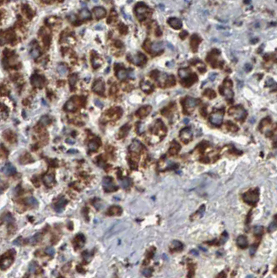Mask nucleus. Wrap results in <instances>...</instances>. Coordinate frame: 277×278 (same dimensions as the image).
<instances>
[{
	"instance_id": "obj_52",
	"label": "nucleus",
	"mask_w": 277,
	"mask_h": 278,
	"mask_svg": "<svg viewBox=\"0 0 277 278\" xmlns=\"http://www.w3.org/2000/svg\"><path fill=\"white\" fill-rule=\"evenodd\" d=\"M273 82H274V81H273L272 79H269L268 81H267V86H270V85H272Z\"/></svg>"
},
{
	"instance_id": "obj_44",
	"label": "nucleus",
	"mask_w": 277,
	"mask_h": 278,
	"mask_svg": "<svg viewBox=\"0 0 277 278\" xmlns=\"http://www.w3.org/2000/svg\"><path fill=\"white\" fill-rule=\"evenodd\" d=\"M276 229V222L274 221V222H273L270 225V227H269V231H270V232L274 231V230H275Z\"/></svg>"
},
{
	"instance_id": "obj_39",
	"label": "nucleus",
	"mask_w": 277,
	"mask_h": 278,
	"mask_svg": "<svg viewBox=\"0 0 277 278\" xmlns=\"http://www.w3.org/2000/svg\"><path fill=\"white\" fill-rule=\"evenodd\" d=\"M45 253L47 255L51 256V257H53L55 255V250L54 248L52 247H47L46 249H45Z\"/></svg>"
},
{
	"instance_id": "obj_53",
	"label": "nucleus",
	"mask_w": 277,
	"mask_h": 278,
	"mask_svg": "<svg viewBox=\"0 0 277 278\" xmlns=\"http://www.w3.org/2000/svg\"><path fill=\"white\" fill-rule=\"evenodd\" d=\"M183 35V39H184V38H185L186 37L187 35H188V33L186 32V31H183V32L181 33V34H180V35ZM180 37H181V36H180ZM181 37H182V36H181Z\"/></svg>"
},
{
	"instance_id": "obj_2",
	"label": "nucleus",
	"mask_w": 277,
	"mask_h": 278,
	"mask_svg": "<svg viewBox=\"0 0 277 278\" xmlns=\"http://www.w3.org/2000/svg\"><path fill=\"white\" fill-rule=\"evenodd\" d=\"M13 261V257L11 253H8L0 258V269L6 270L11 266Z\"/></svg>"
},
{
	"instance_id": "obj_5",
	"label": "nucleus",
	"mask_w": 277,
	"mask_h": 278,
	"mask_svg": "<svg viewBox=\"0 0 277 278\" xmlns=\"http://www.w3.org/2000/svg\"><path fill=\"white\" fill-rule=\"evenodd\" d=\"M223 116H224V111L223 110H219L213 112L211 114V118H210V121L212 123L213 125H216V126H219L221 124L223 120Z\"/></svg>"
},
{
	"instance_id": "obj_11",
	"label": "nucleus",
	"mask_w": 277,
	"mask_h": 278,
	"mask_svg": "<svg viewBox=\"0 0 277 278\" xmlns=\"http://www.w3.org/2000/svg\"><path fill=\"white\" fill-rule=\"evenodd\" d=\"M147 11V7H145V6H140V7L136 8V14H137V16L140 20L144 18Z\"/></svg>"
},
{
	"instance_id": "obj_27",
	"label": "nucleus",
	"mask_w": 277,
	"mask_h": 278,
	"mask_svg": "<svg viewBox=\"0 0 277 278\" xmlns=\"http://www.w3.org/2000/svg\"><path fill=\"white\" fill-rule=\"evenodd\" d=\"M150 48L153 51H156V52H158L161 49H163V43H154L151 45V47L149 46Z\"/></svg>"
},
{
	"instance_id": "obj_35",
	"label": "nucleus",
	"mask_w": 277,
	"mask_h": 278,
	"mask_svg": "<svg viewBox=\"0 0 277 278\" xmlns=\"http://www.w3.org/2000/svg\"><path fill=\"white\" fill-rule=\"evenodd\" d=\"M179 150H180L179 145L178 143H176L175 146V145H172V146L171 149L170 150V153L171 154H172V155H174V154H176L177 153L179 152Z\"/></svg>"
},
{
	"instance_id": "obj_29",
	"label": "nucleus",
	"mask_w": 277,
	"mask_h": 278,
	"mask_svg": "<svg viewBox=\"0 0 277 278\" xmlns=\"http://www.w3.org/2000/svg\"><path fill=\"white\" fill-rule=\"evenodd\" d=\"M120 184H121L122 187L126 189V188H129L130 186L131 185V180L128 178H124L121 181Z\"/></svg>"
},
{
	"instance_id": "obj_51",
	"label": "nucleus",
	"mask_w": 277,
	"mask_h": 278,
	"mask_svg": "<svg viewBox=\"0 0 277 278\" xmlns=\"http://www.w3.org/2000/svg\"><path fill=\"white\" fill-rule=\"evenodd\" d=\"M83 255H84V259H86V260H88V259H90V254H88V253H87V252H86V253H85L84 254H83Z\"/></svg>"
},
{
	"instance_id": "obj_40",
	"label": "nucleus",
	"mask_w": 277,
	"mask_h": 278,
	"mask_svg": "<svg viewBox=\"0 0 277 278\" xmlns=\"http://www.w3.org/2000/svg\"><path fill=\"white\" fill-rule=\"evenodd\" d=\"M77 79V75H72L70 77V79H69V81H70V83L71 86H74V85L76 83Z\"/></svg>"
},
{
	"instance_id": "obj_49",
	"label": "nucleus",
	"mask_w": 277,
	"mask_h": 278,
	"mask_svg": "<svg viewBox=\"0 0 277 278\" xmlns=\"http://www.w3.org/2000/svg\"><path fill=\"white\" fill-rule=\"evenodd\" d=\"M66 143H68V144L73 145V144H74L75 140H74V139H72V138H68L66 140Z\"/></svg>"
},
{
	"instance_id": "obj_9",
	"label": "nucleus",
	"mask_w": 277,
	"mask_h": 278,
	"mask_svg": "<svg viewBox=\"0 0 277 278\" xmlns=\"http://www.w3.org/2000/svg\"><path fill=\"white\" fill-rule=\"evenodd\" d=\"M92 90L95 93L102 94L104 91V83L101 80L95 81L92 86Z\"/></svg>"
},
{
	"instance_id": "obj_19",
	"label": "nucleus",
	"mask_w": 277,
	"mask_h": 278,
	"mask_svg": "<svg viewBox=\"0 0 277 278\" xmlns=\"http://www.w3.org/2000/svg\"><path fill=\"white\" fill-rule=\"evenodd\" d=\"M122 208L120 206H111L109 209H108V214L110 216H119L122 214Z\"/></svg>"
},
{
	"instance_id": "obj_14",
	"label": "nucleus",
	"mask_w": 277,
	"mask_h": 278,
	"mask_svg": "<svg viewBox=\"0 0 277 278\" xmlns=\"http://www.w3.org/2000/svg\"><path fill=\"white\" fill-rule=\"evenodd\" d=\"M31 82L33 86L35 87H41L43 85V80L42 77L38 76V75H33L31 78Z\"/></svg>"
},
{
	"instance_id": "obj_38",
	"label": "nucleus",
	"mask_w": 277,
	"mask_h": 278,
	"mask_svg": "<svg viewBox=\"0 0 277 278\" xmlns=\"http://www.w3.org/2000/svg\"><path fill=\"white\" fill-rule=\"evenodd\" d=\"M37 269V264L35 263V262H31V263L29 264V271L31 273H35V271Z\"/></svg>"
},
{
	"instance_id": "obj_4",
	"label": "nucleus",
	"mask_w": 277,
	"mask_h": 278,
	"mask_svg": "<svg viewBox=\"0 0 277 278\" xmlns=\"http://www.w3.org/2000/svg\"><path fill=\"white\" fill-rule=\"evenodd\" d=\"M103 188L106 192H113L115 191L118 189V187L115 185V184L113 182V180L110 177H106L103 179Z\"/></svg>"
},
{
	"instance_id": "obj_47",
	"label": "nucleus",
	"mask_w": 277,
	"mask_h": 278,
	"mask_svg": "<svg viewBox=\"0 0 277 278\" xmlns=\"http://www.w3.org/2000/svg\"><path fill=\"white\" fill-rule=\"evenodd\" d=\"M22 239H21V238H18V239H17L14 242H13V244H15V245L19 246V245H22Z\"/></svg>"
},
{
	"instance_id": "obj_54",
	"label": "nucleus",
	"mask_w": 277,
	"mask_h": 278,
	"mask_svg": "<svg viewBox=\"0 0 277 278\" xmlns=\"http://www.w3.org/2000/svg\"><path fill=\"white\" fill-rule=\"evenodd\" d=\"M77 152H78V151L74 150V149H72V150H70L68 151V153H71V154H76Z\"/></svg>"
},
{
	"instance_id": "obj_37",
	"label": "nucleus",
	"mask_w": 277,
	"mask_h": 278,
	"mask_svg": "<svg viewBox=\"0 0 277 278\" xmlns=\"http://www.w3.org/2000/svg\"><path fill=\"white\" fill-rule=\"evenodd\" d=\"M92 63L94 68H97V67H99L101 65H102V61L97 58H94L93 59V60H92Z\"/></svg>"
},
{
	"instance_id": "obj_12",
	"label": "nucleus",
	"mask_w": 277,
	"mask_h": 278,
	"mask_svg": "<svg viewBox=\"0 0 277 278\" xmlns=\"http://www.w3.org/2000/svg\"><path fill=\"white\" fill-rule=\"evenodd\" d=\"M168 23H169V25L171 26L172 27H173L174 29H179L182 27L181 21L179 19L176 18V17L170 18L169 20H168Z\"/></svg>"
},
{
	"instance_id": "obj_16",
	"label": "nucleus",
	"mask_w": 277,
	"mask_h": 278,
	"mask_svg": "<svg viewBox=\"0 0 277 278\" xmlns=\"http://www.w3.org/2000/svg\"><path fill=\"white\" fill-rule=\"evenodd\" d=\"M94 13L95 15V16L97 17V18H102L104 16H105L106 14V11L104 8L98 7H95L93 9Z\"/></svg>"
},
{
	"instance_id": "obj_46",
	"label": "nucleus",
	"mask_w": 277,
	"mask_h": 278,
	"mask_svg": "<svg viewBox=\"0 0 277 278\" xmlns=\"http://www.w3.org/2000/svg\"><path fill=\"white\" fill-rule=\"evenodd\" d=\"M94 104H95V105L97 107H99V108H102L103 106H104V104H103V103L101 102L100 100H94Z\"/></svg>"
},
{
	"instance_id": "obj_13",
	"label": "nucleus",
	"mask_w": 277,
	"mask_h": 278,
	"mask_svg": "<svg viewBox=\"0 0 277 278\" xmlns=\"http://www.w3.org/2000/svg\"><path fill=\"white\" fill-rule=\"evenodd\" d=\"M237 244L240 248H246L248 246V241L247 237L244 235H240L237 239Z\"/></svg>"
},
{
	"instance_id": "obj_42",
	"label": "nucleus",
	"mask_w": 277,
	"mask_h": 278,
	"mask_svg": "<svg viewBox=\"0 0 277 278\" xmlns=\"http://www.w3.org/2000/svg\"><path fill=\"white\" fill-rule=\"evenodd\" d=\"M212 95H214V96H216V95H215V93L212 90L208 89V90H206L205 91V95H206V96L208 97L209 98H214V97L212 96Z\"/></svg>"
},
{
	"instance_id": "obj_34",
	"label": "nucleus",
	"mask_w": 277,
	"mask_h": 278,
	"mask_svg": "<svg viewBox=\"0 0 277 278\" xmlns=\"http://www.w3.org/2000/svg\"><path fill=\"white\" fill-rule=\"evenodd\" d=\"M98 148H99V145L96 140H92V141L89 143L88 148L90 150L96 151L98 149Z\"/></svg>"
},
{
	"instance_id": "obj_41",
	"label": "nucleus",
	"mask_w": 277,
	"mask_h": 278,
	"mask_svg": "<svg viewBox=\"0 0 277 278\" xmlns=\"http://www.w3.org/2000/svg\"><path fill=\"white\" fill-rule=\"evenodd\" d=\"M263 228L261 226H256V227L254 228V234L256 235H261L263 234Z\"/></svg>"
},
{
	"instance_id": "obj_10",
	"label": "nucleus",
	"mask_w": 277,
	"mask_h": 278,
	"mask_svg": "<svg viewBox=\"0 0 277 278\" xmlns=\"http://www.w3.org/2000/svg\"><path fill=\"white\" fill-rule=\"evenodd\" d=\"M67 203H68V202H67L66 200H65L64 198H61V199L59 200L57 203H56V204H55V206H54L55 211H56V212H58V213H61V212H62L63 211V209H64L65 206L66 205Z\"/></svg>"
},
{
	"instance_id": "obj_8",
	"label": "nucleus",
	"mask_w": 277,
	"mask_h": 278,
	"mask_svg": "<svg viewBox=\"0 0 277 278\" xmlns=\"http://www.w3.org/2000/svg\"><path fill=\"white\" fill-rule=\"evenodd\" d=\"M146 60H147L146 57L142 54L140 53L138 54V55L131 56V61L133 63H135L136 65H142V63L146 62Z\"/></svg>"
},
{
	"instance_id": "obj_1",
	"label": "nucleus",
	"mask_w": 277,
	"mask_h": 278,
	"mask_svg": "<svg viewBox=\"0 0 277 278\" xmlns=\"http://www.w3.org/2000/svg\"><path fill=\"white\" fill-rule=\"evenodd\" d=\"M259 198V192L258 189L249 190L248 192L244 194L243 199L247 203L249 204H256Z\"/></svg>"
},
{
	"instance_id": "obj_36",
	"label": "nucleus",
	"mask_w": 277,
	"mask_h": 278,
	"mask_svg": "<svg viewBox=\"0 0 277 278\" xmlns=\"http://www.w3.org/2000/svg\"><path fill=\"white\" fill-rule=\"evenodd\" d=\"M40 122L41 125H44V126H46V125H49V123H50V118H49L48 116H44L40 118Z\"/></svg>"
},
{
	"instance_id": "obj_20",
	"label": "nucleus",
	"mask_w": 277,
	"mask_h": 278,
	"mask_svg": "<svg viewBox=\"0 0 277 278\" xmlns=\"http://www.w3.org/2000/svg\"><path fill=\"white\" fill-rule=\"evenodd\" d=\"M75 245H77L79 248H82L85 243V237L83 234H79L78 236L75 238L74 240Z\"/></svg>"
},
{
	"instance_id": "obj_48",
	"label": "nucleus",
	"mask_w": 277,
	"mask_h": 278,
	"mask_svg": "<svg viewBox=\"0 0 277 278\" xmlns=\"http://www.w3.org/2000/svg\"><path fill=\"white\" fill-rule=\"evenodd\" d=\"M245 70L247 71V72H249V71H250L251 70H252V65H251L250 64H248V63H247V64L245 65Z\"/></svg>"
},
{
	"instance_id": "obj_6",
	"label": "nucleus",
	"mask_w": 277,
	"mask_h": 278,
	"mask_svg": "<svg viewBox=\"0 0 277 278\" xmlns=\"http://www.w3.org/2000/svg\"><path fill=\"white\" fill-rule=\"evenodd\" d=\"M192 136H193V134H192L191 130L189 128L184 129L180 133V137H181V140L185 143L191 140Z\"/></svg>"
},
{
	"instance_id": "obj_43",
	"label": "nucleus",
	"mask_w": 277,
	"mask_h": 278,
	"mask_svg": "<svg viewBox=\"0 0 277 278\" xmlns=\"http://www.w3.org/2000/svg\"><path fill=\"white\" fill-rule=\"evenodd\" d=\"M31 56L33 57V58H34V59L37 58V57H38L39 55H40V51L37 49H33L32 51L31 52Z\"/></svg>"
},
{
	"instance_id": "obj_15",
	"label": "nucleus",
	"mask_w": 277,
	"mask_h": 278,
	"mask_svg": "<svg viewBox=\"0 0 277 278\" xmlns=\"http://www.w3.org/2000/svg\"><path fill=\"white\" fill-rule=\"evenodd\" d=\"M43 182L46 186H51L54 183V175L52 174H47L43 177Z\"/></svg>"
},
{
	"instance_id": "obj_32",
	"label": "nucleus",
	"mask_w": 277,
	"mask_h": 278,
	"mask_svg": "<svg viewBox=\"0 0 277 278\" xmlns=\"http://www.w3.org/2000/svg\"><path fill=\"white\" fill-rule=\"evenodd\" d=\"M80 16L82 19H89V18H90L91 14L88 9H84L81 11Z\"/></svg>"
},
{
	"instance_id": "obj_22",
	"label": "nucleus",
	"mask_w": 277,
	"mask_h": 278,
	"mask_svg": "<svg viewBox=\"0 0 277 278\" xmlns=\"http://www.w3.org/2000/svg\"><path fill=\"white\" fill-rule=\"evenodd\" d=\"M142 148L141 143L138 140H134V141L132 143V144L131 145L130 147V150L132 151V152H138L140 150V149Z\"/></svg>"
},
{
	"instance_id": "obj_18",
	"label": "nucleus",
	"mask_w": 277,
	"mask_h": 278,
	"mask_svg": "<svg viewBox=\"0 0 277 278\" xmlns=\"http://www.w3.org/2000/svg\"><path fill=\"white\" fill-rule=\"evenodd\" d=\"M198 104V100L196 99L192 98V97H188L185 101V106L187 108L193 109L194 107L197 106Z\"/></svg>"
},
{
	"instance_id": "obj_24",
	"label": "nucleus",
	"mask_w": 277,
	"mask_h": 278,
	"mask_svg": "<svg viewBox=\"0 0 277 278\" xmlns=\"http://www.w3.org/2000/svg\"><path fill=\"white\" fill-rule=\"evenodd\" d=\"M25 202L28 204V205L33 206V207H36V206H38V200L33 197L27 198V199L25 200Z\"/></svg>"
},
{
	"instance_id": "obj_45",
	"label": "nucleus",
	"mask_w": 277,
	"mask_h": 278,
	"mask_svg": "<svg viewBox=\"0 0 277 278\" xmlns=\"http://www.w3.org/2000/svg\"><path fill=\"white\" fill-rule=\"evenodd\" d=\"M13 217H12L11 215L10 214H7L6 216H5V218H4V220L5 221H6L7 222H11V221H13Z\"/></svg>"
},
{
	"instance_id": "obj_31",
	"label": "nucleus",
	"mask_w": 277,
	"mask_h": 278,
	"mask_svg": "<svg viewBox=\"0 0 277 278\" xmlns=\"http://www.w3.org/2000/svg\"><path fill=\"white\" fill-rule=\"evenodd\" d=\"M117 77H118L119 79L120 80H123V79H126L127 77V72L124 69H121L118 70V73H117Z\"/></svg>"
},
{
	"instance_id": "obj_7",
	"label": "nucleus",
	"mask_w": 277,
	"mask_h": 278,
	"mask_svg": "<svg viewBox=\"0 0 277 278\" xmlns=\"http://www.w3.org/2000/svg\"><path fill=\"white\" fill-rule=\"evenodd\" d=\"M1 172L6 175H13L16 172V168L11 164H6L1 169Z\"/></svg>"
},
{
	"instance_id": "obj_17",
	"label": "nucleus",
	"mask_w": 277,
	"mask_h": 278,
	"mask_svg": "<svg viewBox=\"0 0 277 278\" xmlns=\"http://www.w3.org/2000/svg\"><path fill=\"white\" fill-rule=\"evenodd\" d=\"M151 109V107L149 106L142 107L141 109L138 111L137 115L138 116H139L140 117H141V118H143V117H145L146 116H147V115L149 114Z\"/></svg>"
},
{
	"instance_id": "obj_33",
	"label": "nucleus",
	"mask_w": 277,
	"mask_h": 278,
	"mask_svg": "<svg viewBox=\"0 0 277 278\" xmlns=\"http://www.w3.org/2000/svg\"><path fill=\"white\" fill-rule=\"evenodd\" d=\"M65 110L68 111H74L75 109V105L74 104V102H73L72 100L68 101V102H67L65 105Z\"/></svg>"
},
{
	"instance_id": "obj_23",
	"label": "nucleus",
	"mask_w": 277,
	"mask_h": 278,
	"mask_svg": "<svg viewBox=\"0 0 277 278\" xmlns=\"http://www.w3.org/2000/svg\"><path fill=\"white\" fill-rule=\"evenodd\" d=\"M57 71H58L59 75H61V76H65L68 72V67H66V65L63 64L58 65V67H57Z\"/></svg>"
},
{
	"instance_id": "obj_28",
	"label": "nucleus",
	"mask_w": 277,
	"mask_h": 278,
	"mask_svg": "<svg viewBox=\"0 0 277 278\" xmlns=\"http://www.w3.org/2000/svg\"><path fill=\"white\" fill-rule=\"evenodd\" d=\"M179 77L182 79H185L190 75V69L188 68H181L179 70Z\"/></svg>"
},
{
	"instance_id": "obj_50",
	"label": "nucleus",
	"mask_w": 277,
	"mask_h": 278,
	"mask_svg": "<svg viewBox=\"0 0 277 278\" xmlns=\"http://www.w3.org/2000/svg\"><path fill=\"white\" fill-rule=\"evenodd\" d=\"M143 274L145 276H149L151 275V271H150V269H145L143 271Z\"/></svg>"
},
{
	"instance_id": "obj_55",
	"label": "nucleus",
	"mask_w": 277,
	"mask_h": 278,
	"mask_svg": "<svg viewBox=\"0 0 277 278\" xmlns=\"http://www.w3.org/2000/svg\"><path fill=\"white\" fill-rule=\"evenodd\" d=\"M189 119H185V120H184V122H185V124H187V123H188L189 122Z\"/></svg>"
},
{
	"instance_id": "obj_3",
	"label": "nucleus",
	"mask_w": 277,
	"mask_h": 278,
	"mask_svg": "<svg viewBox=\"0 0 277 278\" xmlns=\"http://www.w3.org/2000/svg\"><path fill=\"white\" fill-rule=\"evenodd\" d=\"M229 114L232 115L235 118L239 120H242L245 118L246 116V111L242 106H236L232 107L229 110Z\"/></svg>"
},
{
	"instance_id": "obj_30",
	"label": "nucleus",
	"mask_w": 277,
	"mask_h": 278,
	"mask_svg": "<svg viewBox=\"0 0 277 278\" xmlns=\"http://www.w3.org/2000/svg\"><path fill=\"white\" fill-rule=\"evenodd\" d=\"M141 88L144 92L148 93L151 90L152 86L150 84V83L147 82V81H143V82H142L141 83Z\"/></svg>"
},
{
	"instance_id": "obj_21",
	"label": "nucleus",
	"mask_w": 277,
	"mask_h": 278,
	"mask_svg": "<svg viewBox=\"0 0 277 278\" xmlns=\"http://www.w3.org/2000/svg\"><path fill=\"white\" fill-rule=\"evenodd\" d=\"M201 38H199V37L197 36V35H194L193 37H192V40H191V46L193 47V49H194V51L197 50L198 45H199V42L201 41Z\"/></svg>"
},
{
	"instance_id": "obj_25",
	"label": "nucleus",
	"mask_w": 277,
	"mask_h": 278,
	"mask_svg": "<svg viewBox=\"0 0 277 278\" xmlns=\"http://www.w3.org/2000/svg\"><path fill=\"white\" fill-rule=\"evenodd\" d=\"M41 239H42V234L38 233L31 238L29 242H30L31 245H35V244H36L38 243V242L40 241Z\"/></svg>"
},
{
	"instance_id": "obj_26",
	"label": "nucleus",
	"mask_w": 277,
	"mask_h": 278,
	"mask_svg": "<svg viewBox=\"0 0 277 278\" xmlns=\"http://www.w3.org/2000/svg\"><path fill=\"white\" fill-rule=\"evenodd\" d=\"M183 244H182L181 242L178 241H175L172 244L171 246V250H175V251H180L183 249Z\"/></svg>"
}]
</instances>
